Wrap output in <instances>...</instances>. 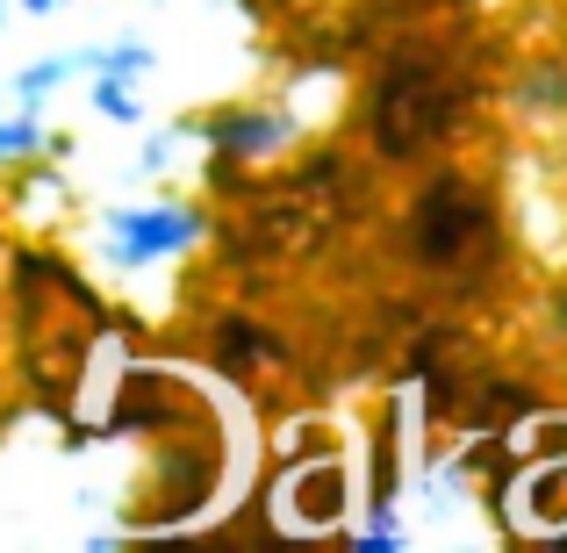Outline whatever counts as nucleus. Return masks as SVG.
<instances>
[{
    "label": "nucleus",
    "mask_w": 567,
    "mask_h": 553,
    "mask_svg": "<svg viewBox=\"0 0 567 553\" xmlns=\"http://www.w3.org/2000/svg\"><path fill=\"white\" fill-rule=\"evenodd\" d=\"M208 237V208L187 194H137V202H109L86 223V252L109 274H152V266L187 259Z\"/></svg>",
    "instance_id": "f257e3e1"
},
{
    "label": "nucleus",
    "mask_w": 567,
    "mask_h": 553,
    "mask_svg": "<svg viewBox=\"0 0 567 553\" xmlns=\"http://www.w3.org/2000/svg\"><path fill=\"white\" fill-rule=\"evenodd\" d=\"M453 123V86L439 80L431 65H381L374 80V152L381 158H416L424 144L445 137Z\"/></svg>",
    "instance_id": "f03ea898"
},
{
    "label": "nucleus",
    "mask_w": 567,
    "mask_h": 553,
    "mask_svg": "<svg viewBox=\"0 0 567 553\" xmlns=\"http://www.w3.org/2000/svg\"><path fill=\"white\" fill-rule=\"evenodd\" d=\"M295 137H302V115H295L288 101H251V109H230V115L208 123V152L237 158V166H266V158H280Z\"/></svg>",
    "instance_id": "7ed1b4c3"
},
{
    "label": "nucleus",
    "mask_w": 567,
    "mask_h": 553,
    "mask_svg": "<svg viewBox=\"0 0 567 553\" xmlns=\"http://www.w3.org/2000/svg\"><path fill=\"white\" fill-rule=\"evenodd\" d=\"M482 194H467L460 181H431V194L416 202V259L424 266H453L460 252L482 237Z\"/></svg>",
    "instance_id": "20e7f679"
},
{
    "label": "nucleus",
    "mask_w": 567,
    "mask_h": 553,
    "mask_svg": "<svg viewBox=\"0 0 567 553\" xmlns=\"http://www.w3.org/2000/svg\"><path fill=\"white\" fill-rule=\"evenodd\" d=\"M58 152H72L65 137H51L43 130V115H0V173H22L29 158H58Z\"/></svg>",
    "instance_id": "39448f33"
},
{
    "label": "nucleus",
    "mask_w": 567,
    "mask_h": 553,
    "mask_svg": "<svg viewBox=\"0 0 567 553\" xmlns=\"http://www.w3.org/2000/svg\"><path fill=\"white\" fill-rule=\"evenodd\" d=\"M86 109L101 115V123H123V130H137L144 115V80H130V72H86Z\"/></svg>",
    "instance_id": "423d86ee"
},
{
    "label": "nucleus",
    "mask_w": 567,
    "mask_h": 553,
    "mask_svg": "<svg viewBox=\"0 0 567 553\" xmlns=\"http://www.w3.org/2000/svg\"><path fill=\"white\" fill-rule=\"evenodd\" d=\"M72 72H80V65H72V51H51V58H29V65H22V72H14V80H8L14 109H22V115H43V109H51V94H58V86L72 80Z\"/></svg>",
    "instance_id": "0eeeda50"
},
{
    "label": "nucleus",
    "mask_w": 567,
    "mask_h": 553,
    "mask_svg": "<svg viewBox=\"0 0 567 553\" xmlns=\"http://www.w3.org/2000/svg\"><path fill=\"white\" fill-rule=\"evenodd\" d=\"M181 144H187V130H158V137H144L137 158H130V173H137V181H158V173H173V166H181Z\"/></svg>",
    "instance_id": "6e6552de"
},
{
    "label": "nucleus",
    "mask_w": 567,
    "mask_h": 553,
    "mask_svg": "<svg viewBox=\"0 0 567 553\" xmlns=\"http://www.w3.org/2000/svg\"><path fill=\"white\" fill-rule=\"evenodd\" d=\"M14 8H29V14H58V8H72V0H14Z\"/></svg>",
    "instance_id": "1a4fd4ad"
},
{
    "label": "nucleus",
    "mask_w": 567,
    "mask_h": 553,
    "mask_svg": "<svg viewBox=\"0 0 567 553\" xmlns=\"http://www.w3.org/2000/svg\"><path fill=\"white\" fill-rule=\"evenodd\" d=\"M8 8H14V0H0V22H8Z\"/></svg>",
    "instance_id": "9d476101"
}]
</instances>
